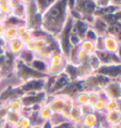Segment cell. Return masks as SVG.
<instances>
[{
    "label": "cell",
    "instance_id": "cell-4",
    "mask_svg": "<svg viewBox=\"0 0 121 128\" xmlns=\"http://www.w3.org/2000/svg\"><path fill=\"white\" fill-rule=\"evenodd\" d=\"M73 22H74V19L72 18L71 16H69L66 21V23L64 25L63 28L62 30L61 33L57 37V40H58L59 44H60V48H61V50L65 58L67 59L70 50L72 48V46L70 44V35H71L72 32V26H73Z\"/></svg>",
    "mask_w": 121,
    "mask_h": 128
},
{
    "label": "cell",
    "instance_id": "cell-44",
    "mask_svg": "<svg viewBox=\"0 0 121 128\" xmlns=\"http://www.w3.org/2000/svg\"><path fill=\"white\" fill-rule=\"evenodd\" d=\"M10 128H21V127H20L18 124H16V125H14V126H11Z\"/></svg>",
    "mask_w": 121,
    "mask_h": 128
},
{
    "label": "cell",
    "instance_id": "cell-5",
    "mask_svg": "<svg viewBox=\"0 0 121 128\" xmlns=\"http://www.w3.org/2000/svg\"><path fill=\"white\" fill-rule=\"evenodd\" d=\"M81 91H83L82 81L81 80H76V81H70V82L67 86L56 95H61V96L65 97L67 99L74 100V98L77 96V94Z\"/></svg>",
    "mask_w": 121,
    "mask_h": 128
},
{
    "label": "cell",
    "instance_id": "cell-41",
    "mask_svg": "<svg viewBox=\"0 0 121 128\" xmlns=\"http://www.w3.org/2000/svg\"><path fill=\"white\" fill-rule=\"evenodd\" d=\"M41 128H54V126L50 122V120H46V122H45L44 124H42Z\"/></svg>",
    "mask_w": 121,
    "mask_h": 128
},
{
    "label": "cell",
    "instance_id": "cell-2",
    "mask_svg": "<svg viewBox=\"0 0 121 128\" xmlns=\"http://www.w3.org/2000/svg\"><path fill=\"white\" fill-rule=\"evenodd\" d=\"M97 4L95 0H76L74 9L81 15V20L91 25L95 19L94 14L97 10Z\"/></svg>",
    "mask_w": 121,
    "mask_h": 128
},
{
    "label": "cell",
    "instance_id": "cell-18",
    "mask_svg": "<svg viewBox=\"0 0 121 128\" xmlns=\"http://www.w3.org/2000/svg\"><path fill=\"white\" fill-rule=\"evenodd\" d=\"M68 63L67 59L62 52H58L53 54L49 59L47 60L48 66H65Z\"/></svg>",
    "mask_w": 121,
    "mask_h": 128
},
{
    "label": "cell",
    "instance_id": "cell-14",
    "mask_svg": "<svg viewBox=\"0 0 121 128\" xmlns=\"http://www.w3.org/2000/svg\"><path fill=\"white\" fill-rule=\"evenodd\" d=\"M90 27L97 32V34L99 36H104V35L107 34L109 26L106 24V22L102 18H100V17H95L93 22L90 25Z\"/></svg>",
    "mask_w": 121,
    "mask_h": 128
},
{
    "label": "cell",
    "instance_id": "cell-31",
    "mask_svg": "<svg viewBox=\"0 0 121 128\" xmlns=\"http://www.w3.org/2000/svg\"><path fill=\"white\" fill-rule=\"evenodd\" d=\"M119 110V100H111L108 99L106 102L105 112L109 111H118Z\"/></svg>",
    "mask_w": 121,
    "mask_h": 128
},
{
    "label": "cell",
    "instance_id": "cell-38",
    "mask_svg": "<svg viewBox=\"0 0 121 128\" xmlns=\"http://www.w3.org/2000/svg\"><path fill=\"white\" fill-rule=\"evenodd\" d=\"M81 40L77 36L76 34L72 33L71 32V35H70V44H71L72 46H78L80 44H81Z\"/></svg>",
    "mask_w": 121,
    "mask_h": 128
},
{
    "label": "cell",
    "instance_id": "cell-21",
    "mask_svg": "<svg viewBox=\"0 0 121 128\" xmlns=\"http://www.w3.org/2000/svg\"><path fill=\"white\" fill-rule=\"evenodd\" d=\"M121 8L120 7H117V6H114V5H108L106 7H102V8H97L96 12L94 14L95 17H102L104 15H107V14H112L117 12V10H119Z\"/></svg>",
    "mask_w": 121,
    "mask_h": 128
},
{
    "label": "cell",
    "instance_id": "cell-46",
    "mask_svg": "<svg viewBox=\"0 0 121 128\" xmlns=\"http://www.w3.org/2000/svg\"><path fill=\"white\" fill-rule=\"evenodd\" d=\"M119 81H120V82H121V78H120V79H119Z\"/></svg>",
    "mask_w": 121,
    "mask_h": 128
},
{
    "label": "cell",
    "instance_id": "cell-8",
    "mask_svg": "<svg viewBox=\"0 0 121 128\" xmlns=\"http://www.w3.org/2000/svg\"><path fill=\"white\" fill-rule=\"evenodd\" d=\"M69 82H70V79L68 78V76L64 72H63L62 74H60L56 77L53 86L50 88L47 95H56V94H58L59 92L62 91Z\"/></svg>",
    "mask_w": 121,
    "mask_h": 128
},
{
    "label": "cell",
    "instance_id": "cell-25",
    "mask_svg": "<svg viewBox=\"0 0 121 128\" xmlns=\"http://www.w3.org/2000/svg\"><path fill=\"white\" fill-rule=\"evenodd\" d=\"M29 66H30L34 70H36V71H38V72L43 73V74H46L47 66H48L46 61H44V60L39 59V58H36V57H35V59L32 61L31 64H29Z\"/></svg>",
    "mask_w": 121,
    "mask_h": 128
},
{
    "label": "cell",
    "instance_id": "cell-29",
    "mask_svg": "<svg viewBox=\"0 0 121 128\" xmlns=\"http://www.w3.org/2000/svg\"><path fill=\"white\" fill-rule=\"evenodd\" d=\"M87 63L89 64V66H91V68L93 69V71H96L101 66V64H100V61L98 58V56L95 54H91L89 56V58L87 60Z\"/></svg>",
    "mask_w": 121,
    "mask_h": 128
},
{
    "label": "cell",
    "instance_id": "cell-37",
    "mask_svg": "<svg viewBox=\"0 0 121 128\" xmlns=\"http://www.w3.org/2000/svg\"><path fill=\"white\" fill-rule=\"evenodd\" d=\"M81 112H82V115H83V116L92 114V113H94L95 112L94 108H93V105L89 104L81 106Z\"/></svg>",
    "mask_w": 121,
    "mask_h": 128
},
{
    "label": "cell",
    "instance_id": "cell-35",
    "mask_svg": "<svg viewBox=\"0 0 121 128\" xmlns=\"http://www.w3.org/2000/svg\"><path fill=\"white\" fill-rule=\"evenodd\" d=\"M24 50L35 53L36 48H35V42H34V39H31V40L27 41V43H25V48H24Z\"/></svg>",
    "mask_w": 121,
    "mask_h": 128
},
{
    "label": "cell",
    "instance_id": "cell-32",
    "mask_svg": "<svg viewBox=\"0 0 121 128\" xmlns=\"http://www.w3.org/2000/svg\"><path fill=\"white\" fill-rule=\"evenodd\" d=\"M18 125L21 128H32L33 127V122H32L31 119L27 115L23 114L20 120H19Z\"/></svg>",
    "mask_w": 121,
    "mask_h": 128
},
{
    "label": "cell",
    "instance_id": "cell-22",
    "mask_svg": "<svg viewBox=\"0 0 121 128\" xmlns=\"http://www.w3.org/2000/svg\"><path fill=\"white\" fill-rule=\"evenodd\" d=\"M33 1L35 3L38 12L43 14L49 9L51 6H53L58 0H33Z\"/></svg>",
    "mask_w": 121,
    "mask_h": 128
},
{
    "label": "cell",
    "instance_id": "cell-36",
    "mask_svg": "<svg viewBox=\"0 0 121 128\" xmlns=\"http://www.w3.org/2000/svg\"><path fill=\"white\" fill-rule=\"evenodd\" d=\"M99 99V91L89 92V104L93 105Z\"/></svg>",
    "mask_w": 121,
    "mask_h": 128
},
{
    "label": "cell",
    "instance_id": "cell-12",
    "mask_svg": "<svg viewBox=\"0 0 121 128\" xmlns=\"http://www.w3.org/2000/svg\"><path fill=\"white\" fill-rule=\"evenodd\" d=\"M103 42H104V50L108 52H112V53H117L118 50L119 46L121 44L117 40L116 37L111 34H106L103 36Z\"/></svg>",
    "mask_w": 121,
    "mask_h": 128
},
{
    "label": "cell",
    "instance_id": "cell-30",
    "mask_svg": "<svg viewBox=\"0 0 121 128\" xmlns=\"http://www.w3.org/2000/svg\"><path fill=\"white\" fill-rule=\"evenodd\" d=\"M67 122V120L64 119L63 116L61 115V113H54L50 119V122L52 124L54 127H57L59 125H61L62 124Z\"/></svg>",
    "mask_w": 121,
    "mask_h": 128
},
{
    "label": "cell",
    "instance_id": "cell-24",
    "mask_svg": "<svg viewBox=\"0 0 121 128\" xmlns=\"http://www.w3.org/2000/svg\"><path fill=\"white\" fill-rule=\"evenodd\" d=\"M64 73L68 76L70 79V81H76V80H80V73H79V68L78 66L72 64L70 63H67L64 68Z\"/></svg>",
    "mask_w": 121,
    "mask_h": 128
},
{
    "label": "cell",
    "instance_id": "cell-23",
    "mask_svg": "<svg viewBox=\"0 0 121 128\" xmlns=\"http://www.w3.org/2000/svg\"><path fill=\"white\" fill-rule=\"evenodd\" d=\"M107 97L105 96L104 92L101 90L99 91V99L93 104L95 112L97 113H104L105 108H106V102H107Z\"/></svg>",
    "mask_w": 121,
    "mask_h": 128
},
{
    "label": "cell",
    "instance_id": "cell-45",
    "mask_svg": "<svg viewBox=\"0 0 121 128\" xmlns=\"http://www.w3.org/2000/svg\"><path fill=\"white\" fill-rule=\"evenodd\" d=\"M32 128H41V127H39V126H33Z\"/></svg>",
    "mask_w": 121,
    "mask_h": 128
},
{
    "label": "cell",
    "instance_id": "cell-3",
    "mask_svg": "<svg viewBox=\"0 0 121 128\" xmlns=\"http://www.w3.org/2000/svg\"><path fill=\"white\" fill-rule=\"evenodd\" d=\"M83 90L87 92L90 91H101L112 80L110 78L100 75V74L92 73L86 78L82 79Z\"/></svg>",
    "mask_w": 121,
    "mask_h": 128
},
{
    "label": "cell",
    "instance_id": "cell-11",
    "mask_svg": "<svg viewBox=\"0 0 121 128\" xmlns=\"http://www.w3.org/2000/svg\"><path fill=\"white\" fill-rule=\"evenodd\" d=\"M90 25L83 20H74L72 26V33L76 34L77 36L81 39V41L84 40V37Z\"/></svg>",
    "mask_w": 121,
    "mask_h": 128
},
{
    "label": "cell",
    "instance_id": "cell-39",
    "mask_svg": "<svg viewBox=\"0 0 121 128\" xmlns=\"http://www.w3.org/2000/svg\"><path fill=\"white\" fill-rule=\"evenodd\" d=\"M96 4L98 8H102V7H106L108 5L111 4V0H95Z\"/></svg>",
    "mask_w": 121,
    "mask_h": 128
},
{
    "label": "cell",
    "instance_id": "cell-6",
    "mask_svg": "<svg viewBox=\"0 0 121 128\" xmlns=\"http://www.w3.org/2000/svg\"><path fill=\"white\" fill-rule=\"evenodd\" d=\"M94 73L106 76L110 78L111 80L119 81V79L121 78V63L117 64H111V66H101Z\"/></svg>",
    "mask_w": 121,
    "mask_h": 128
},
{
    "label": "cell",
    "instance_id": "cell-1",
    "mask_svg": "<svg viewBox=\"0 0 121 128\" xmlns=\"http://www.w3.org/2000/svg\"><path fill=\"white\" fill-rule=\"evenodd\" d=\"M42 30L57 38L69 17L66 0H58L45 12L42 14Z\"/></svg>",
    "mask_w": 121,
    "mask_h": 128
},
{
    "label": "cell",
    "instance_id": "cell-43",
    "mask_svg": "<svg viewBox=\"0 0 121 128\" xmlns=\"http://www.w3.org/2000/svg\"><path fill=\"white\" fill-rule=\"evenodd\" d=\"M117 57L119 58V60H120V62H121V46H119L118 50L117 51Z\"/></svg>",
    "mask_w": 121,
    "mask_h": 128
},
{
    "label": "cell",
    "instance_id": "cell-40",
    "mask_svg": "<svg viewBox=\"0 0 121 128\" xmlns=\"http://www.w3.org/2000/svg\"><path fill=\"white\" fill-rule=\"evenodd\" d=\"M54 128H76L75 127V125L72 124V122H63V124H62L61 125H59V126H57V127H54Z\"/></svg>",
    "mask_w": 121,
    "mask_h": 128
},
{
    "label": "cell",
    "instance_id": "cell-9",
    "mask_svg": "<svg viewBox=\"0 0 121 128\" xmlns=\"http://www.w3.org/2000/svg\"><path fill=\"white\" fill-rule=\"evenodd\" d=\"M95 54L98 56L101 66H111V64H117L121 63L119 58L117 57V53H112V52L103 50L96 51Z\"/></svg>",
    "mask_w": 121,
    "mask_h": 128
},
{
    "label": "cell",
    "instance_id": "cell-34",
    "mask_svg": "<svg viewBox=\"0 0 121 128\" xmlns=\"http://www.w3.org/2000/svg\"><path fill=\"white\" fill-rule=\"evenodd\" d=\"M95 46H96V51H103L104 50V42L103 36H99L97 41L95 42Z\"/></svg>",
    "mask_w": 121,
    "mask_h": 128
},
{
    "label": "cell",
    "instance_id": "cell-47",
    "mask_svg": "<svg viewBox=\"0 0 121 128\" xmlns=\"http://www.w3.org/2000/svg\"><path fill=\"white\" fill-rule=\"evenodd\" d=\"M120 100H121V99H120Z\"/></svg>",
    "mask_w": 121,
    "mask_h": 128
},
{
    "label": "cell",
    "instance_id": "cell-33",
    "mask_svg": "<svg viewBox=\"0 0 121 128\" xmlns=\"http://www.w3.org/2000/svg\"><path fill=\"white\" fill-rule=\"evenodd\" d=\"M98 37H99V35L97 34V32H95L94 30L90 27L89 28H88L87 32H86L85 37H84V40H87V41H89V42L95 43V42L97 41Z\"/></svg>",
    "mask_w": 121,
    "mask_h": 128
},
{
    "label": "cell",
    "instance_id": "cell-26",
    "mask_svg": "<svg viewBox=\"0 0 121 128\" xmlns=\"http://www.w3.org/2000/svg\"><path fill=\"white\" fill-rule=\"evenodd\" d=\"M73 101L75 102V104L79 105V106L88 104H89V92L84 91V90L79 92Z\"/></svg>",
    "mask_w": 121,
    "mask_h": 128
},
{
    "label": "cell",
    "instance_id": "cell-27",
    "mask_svg": "<svg viewBox=\"0 0 121 128\" xmlns=\"http://www.w3.org/2000/svg\"><path fill=\"white\" fill-rule=\"evenodd\" d=\"M79 48L81 50L85 51L86 53H88L89 55L94 54L96 53V46H95V43L89 42L87 40H82L81 42V44L79 45Z\"/></svg>",
    "mask_w": 121,
    "mask_h": 128
},
{
    "label": "cell",
    "instance_id": "cell-16",
    "mask_svg": "<svg viewBox=\"0 0 121 128\" xmlns=\"http://www.w3.org/2000/svg\"><path fill=\"white\" fill-rule=\"evenodd\" d=\"M81 128H99V119L96 112L83 116L81 120Z\"/></svg>",
    "mask_w": 121,
    "mask_h": 128
},
{
    "label": "cell",
    "instance_id": "cell-42",
    "mask_svg": "<svg viewBox=\"0 0 121 128\" xmlns=\"http://www.w3.org/2000/svg\"><path fill=\"white\" fill-rule=\"evenodd\" d=\"M111 5L117 6V7H120L121 8V0H111Z\"/></svg>",
    "mask_w": 121,
    "mask_h": 128
},
{
    "label": "cell",
    "instance_id": "cell-28",
    "mask_svg": "<svg viewBox=\"0 0 121 128\" xmlns=\"http://www.w3.org/2000/svg\"><path fill=\"white\" fill-rule=\"evenodd\" d=\"M74 105H75V102H74L73 100H71V99H66L65 104H64V105H63V110L61 111V115L63 116L64 119L67 120H68V117H69V115H70L72 109L74 107Z\"/></svg>",
    "mask_w": 121,
    "mask_h": 128
},
{
    "label": "cell",
    "instance_id": "cell-48",
    "mask_svg": "<svg viewBox=\"0 0 121 128\" xmlns=\"http://www.w3.org/2000/svg\"><path fill=\"white\" fill-rule=\"evenodd\" d=\"M120 128H121V127H120Z\"/></svg>",
    "mask_w": 121,
    "mask_h": 128
},
{
    "label": "cell",
    "instance_id": "cell-10",
    "mask_svg": "<svg viewBox=\"0 0 121 128\" xmlns=\"http://www.w3.org/2000/svg\"><path fill=\"white\" fill-rule=\"evenodd\" d=\"M67 98L61 95H48L46 104L49 105V107L52 109L53 113H61L63 110V107Z\"/></svg>",
    "mask_w": 121,
    "mask_h": 128
},
{
    "label": "cell",
    "instance_id": "cell-15",
    "mask_svg": "<svg viewBox=\"0 0 121 128\" xmlns=\"http://www.w3.org/2000/svg\"><path fill=\"white\" fill-rule=\"evenodd\" d=\"M82 118H83V115L81 112V106L75 104L73 109H72L71 113L69 115V117H68V122H72L76 128H81Z\"/></svg>",
    "mask_w": 121,
    "mask_h": 128
},
{
    "label": "cell",
    "instance_id": "cell-20",
    "mask_svg": "<svg viewBox=\"0 0 121 128\" xmlns=\"http://www.w3.org/2000/svg\"><path fill=\"white\" fill-rule=\"evenodd\" d=\"M104 118L106 122L110 125L121 124V112L120 111H109L104 113Z\"/></svg>",
    "mask_w": 121,
    "mask_h": 128
},
{
    "label": "cell",
    "instance_id": "cell-19",
    "mask_svg": "<svg viewBox=\"0 0 121 128\" xmlns=\"http://www.w3.org/2000/svg\"><path fill=\"white\" fill-rule=\"evenodd\" d=\"M37 114L44 122H46V120H50L52 115L54 114L52 109L49 107V105L47 104L46 102L43 104L42 105H40L39 109L37 110Z\"/></svg>",
    "mask_w": 121,
    "mask_h": 128
},
{
    "label": "cell",
    "instance_id": "cell-17",
    "mask_svg": "<svg viewBox=\"0 0 121 128\" xmlns=\"http://www.w3.org/2000/svg\"><path fill=\"white\" fill-rule=\"evenodd\" d=\"M22 113L20 112H13V111H6L4 115L5 124L9 125V127L14 126L19 124V120L22 117Z\"/></svg>",
    "mask_w": 121,
    "mask_h": 128
},
{
    "label": "cell",
    "instance_id": "cell-13",
    "mask_svg": "<svg viewBox=\"0 0 121 128\" xmlns=\"http://www.w3.org/2000/svg\"><path fill=\"white\" fill-rule=\"evenodd\" d=\"M6 46H7V48H8V50L10 54L19 55L24 50L25 44L19 37H17V38L12 39L10 41L6 42Z\"/></svg>",
    "mask_w": 121,
    "mask_h": 128
},
{
    "label": "cell",
    "instance_id": "cell-7",
    "mask_svg": "<svg viewBox=\"0 0 121 128\" xmlns=\"http://www.w3.org/2000/svg\"><path fill=\"white\" fill-rule=\"evenodd\" d=\"M104 92L107 99L111 100H120L121 99V82L117 80H112L103 88Z\"/></svg>",
    "mask_w": 121,
    "mask_h": 128
}]
</instances>
